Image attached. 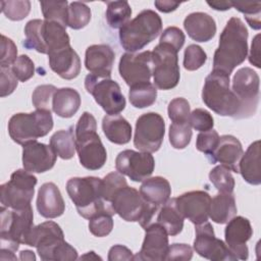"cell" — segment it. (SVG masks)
Returning a JSON list of instances; mask_svg holds the SVG:
<instances>
[{
  "mask_svg": "<svg viewBox=\"0 0 261 261\" xmlns=\"http://www.w3.org/2000/svg\"><path fill=\"white\" fill-rule=\"evenodd\" d=\"M92 259V258H94V259H101V257H99V256H97L96 254H95V252H93V251H91V252H88L86 255H84V256H82L80 259Z\"/></svg>",
  "mask_w": 261,
  "mask_h": 261,
  "instance_id": "cell-61",
  "label": "cell"
},
{
  "mask_svg": "<svg viewBox=\"0 0 261 261\" xmlns=\"http://www.w3.org/2000/svg\"><path fill=\"white\" fill-rule=\"evenodd\" d=\"M207 60L206 52L198 45H189L184 53V67L187 70L194 71L199 69Z\"/></svg>",
  "mask_w": 261,
  "mask_h": 261,
  "instance_id": "cell-47",
  "label": "cell"
},
{
  "mask_svg": "<svg viewBox=\"0 0 261 261\" xmlns=\"http://www.w3.org/2000/svg\"><path fill=\"white\" fill-rule=\"evenodd\" d=\"M248 55V30L239 17H231L219 37L213 56V70L230 75Z\"/></svg>",
  "mask_w": 261,
  "mask_h": 261,
  "instance_id": "cell-1",
  "label": "cell"
},
{
  "mask_svg": "<svg viewBox=\"0 0 261 261\" xmlns=\"http://www.w3.org/2000/svg\"><path fill=\"white\" fill-rule=\"evenodd\" d=\"M169 143L174 149H185L191 142L192 128L189 122L174 123L169 126Z\"/></svg>",
  "mask_w": 261,
  "mask_h": 261,
  "instance_id": "cell-42",
  "label": "cell"
},
{
  "mask_svg": "<svg viewBox=\"0 0 261 261\" xmlns=\"http://www.w3.org/2000/svg\"><path fill=\"white\" fill-rule=\"evenodd\" d=\"M140 194L146 202L156 207H161L170 198V184L162 176L148 177L140 187Z\"/></svg>",
  "mask_w": 261,
  "mask_h": 261,
  "instance_id": "cell-28",
  "label": "cell"
},
{
  "mask_svg": "<svg viewBox=\"0 0 261 261\" xmlns=\"http://www.w3.org/2000/svg\"><path fill=\"white\" fill-rule=\"evenodd\" d=\"M1 253H14L20 244H25L27 238L34 227L32 206L23 209H10L1 206Z\"/></svg>",
  "mask_w": 261,
  "mask_h": 261,
  "instance_id": "cell-8",
  "label": "cell"
},
{
  "mask_svg": "<svg viewBox=\"0 0 261 261\" xmlns=\"http://www.w3.org/2000/svg\"><path fill=\"white\" fill-rule=\"evenodd\" d=\"M118 70L120 76L129 87L150 82L153 73L152 51L124 53L120 57Z\"/></svg>",
  "mask_w": 261,
  "mask_h": 261,
  "instance_id": "cell-16",
  "label": "cell"
},
{
  "mask_svg": "<svg viewBox=\"0 0 261 261\" xmlns=\"http://www.w3.org/2000/svg\"><path fill=\"white\" fill-rule=\"evenodd\" d=\"M253 234V228L249 219L243 216H233L228 222L224 230L225 243L237 259L247 260L249 257V249L247 242Z\"/></svg>",
  "mask_w": 261,
  "mask_h": 261,
  "instance_id": "cell-20",
  "label": "cell"
},
{
  "mask_svg": "<svg viewBox=\"0 0 261 261\" xmlns=\"http://www.w3.org/2000/svg\"><path fill=\"white\" fill-rule=\"evenodd\" d=\"M161 31L162 20L159 14L145 9L119 29L120 45L125 51L135 53L155 40Z\"/></svg>",
  "mask_w": 261,
  "mask_h": 261,
  "instance_id": "cell-5",
  "label": "cell"
},
{
  "mask_svg": "<svg viewBox=\"0 0 261 261\" xmlns=\"http://www.w3.org/2000/svg\"><path fill=\"white\" fill-rule=\"evenodd\" d=\"M116 170L128 176L133 181H143L154 171L155 160L149 152H138L130 149L121 151L115 159Z\"/></svg>",
  "mask_w": 261,
  "mask_h": 261,
  "instance_id": "cell-17",
  "label": "cell"
},
{
  "mask_svg": "<svg viewBox=\"0 0 261 261\" xmlns=\"http://www.w3.org/2000/svg\"><path fill=\"white\" fill-rule=\"evenodd\" d=\"M234 7L240 12L244 13L248 24L254 30H260L261 21V3L260 2H232Z\"/></svg>",
  "mask_w": 261,
  "mask_h": 261,
  "instance_id": "cell-44",
  "label": "cell"
},
{
  "mask_svg": "<svg viewBox=\"0 0 261 261\" xmlns=\"http://www.w3.org/2000/svg\"><path fill=\"white\" fill-rule=\"evenodd\" d=\"M171 46L159 43L152 51L154 86L160 90H170L179 82L178 56Z\"/></svg>",
  "mask_w": 261,
  "mask_h": 261,
  "instance_id": "cell-12",
  "label": "cell"
},
{
  "mask_svg": "<svg viewBox=\"0 0 261 261\" xmlns=\"http://www.w3.org/2000/svg\"><path fill=\"white\" fill-rule=\"evenodd\" d=\"M243 154L244 151L241 142L231 135H224L219 138L217 147L208 158L212 163L219 162L230 171L238 173L239 163Z\"/></svg>",
  "mask_w": 261,
  "mask_h": 261,
  "instance_id": "cell-23",
  "label": "cell"
},
{
  "mask_svg": "<svg viewBox=\"0 0 261 261\" xmlns=\"http://www.w3.org/2000/svg\"><path fill=\"white\" fill-rule=\"evenodd\" d=\"M115 59L112 48L106 44L91 45L87 48L85 54V66L91 72L99 77H110Z\"/></svg>",
  "mask_w": 261,
  "mask_h": 261,
  "instance_id": "cell-22",
  "label": "cell"
},
{
  "mask_svg": "<svg viewBox=\"0 0 261 261\" xmlns=\"http://www.w3.org/2000/svg\"><path fill=\"white\" fill-rule=\"evenodd\" d=\"M81 106V96L72 88L57 89L52 100V110L63 118L72 117Z\"/></svg>",
  "mask_w": 261,
  "mask_h": 261,
  "instance_id": "cell-30",
  "label": "cell"
},
{
  "mask_svg": "<svg viewBox=\"0 0 261 261\" xmlns=\"http://www.w3.org/2000/svg\"><path fill=\"white\" fill-rule=\"evenodd\" d=\"M13 74L19 82H27L35 74V64L28 55H20L10 66Z\"/></svg>",
  "mask_w": 261,
  "mask_h": 261,
  "instance_id": "cell-49",
  "label": "cell"
},
{
  "mask_svg": "<svg viewBox=\"0 0 261 261\" xmlns=\"http://www.w3.org/2000/svg\"><path fill=\"white\" fill-rule=\"evenodd\" d=\"M154 5L159 11L168 13V12L175 10L180 5V2H175V1H170V0H163V1L157 0L154 2Z\"/></svg>",
  "mask_w": 261,
  "mask_h": 261,
  "instance_id": "cell-58",
  "label": "cell"
},
{
  "mask_svg": "<svg viewBox=\"0 0 261 261\" xmlns=\"http://www.w3.org/2000/svg\"><path fill=\"white\" fill-rule=\"evenodd\" d=\"M167 113L170 120L174 123L189 122V116L191 112L188 100L181 97L174 98L168 104Z\"/></svg>",
  "mask_w": 261,
  "mask_h": 261,
  "instance_id": "cell-48",
  "label": "cell"
},
{
  "mask_svg": "<svg viewBox=\"0 0 261 261\" xmlns=\"http://www.w3.org/2000/svg\"><path fill=\"white\" fill-rule=\"evenodd\" d=\"M0 5L4 15L14 21L22 20L31 11V2L29 0H2Z\"/></svg>",
  "mask_w": 261,
  "mask_h": 261,
  "instance_id": "cell-41",
  "label": "cell"
},
{
  "mask_svg": "<svg viewBox=\"0 0 261 261\" xmlns=\"http://www.w3.org/2000/svg\"><path fill=\"white\" fill-rule=\"evenodd\" d=\"M249 61L251 64L256 66L257 68H260V35L257 34L251 45V50L249 54Z\"/></svg>",
  "mask_w": 261,
  "mask_h": 261,
  "instance_id": "cell-57",
  "label": "cell"
},
{
  "mask_svg": "<svg viewBox=\"0 0 261 261\" xmlns=\"http://www.w3.org/2000/svg\"><path fill=\"white\" fill-rule=\"evenodd\" d=\"M133 252L122 246V245H115L110 248L108 252V260L115 261V260H133Z\"/></svg>",
  "mask_w": 261,
  "mask_h": 261,
  "instance_id": "cell-56",
  "label": "cell"
},
{
  "mask_svg": "<svg viewBox=\"0 0 261 261\" xmlns=\"http://www.w3.org/2000/svg\"><path fill=\"white\" fill-rule=\"evenodd\" d=\"M36 204L39 214L45 218L59 217L65 210L64 200L54 182H45L40 187Z\"/></svg>",
  "mask_w": 261,
  "mask_h": 261,
  "instance_id": "cell-24",
  "label": "cell"
},
{
  "mask_svg": "<svg viewBox=\"0 0 261 261\" xmlns=\"http://www.w3.org/2000/svg\"><path fill=\"white\" fill-rule=\"evenodd\" d=\"M66 191L81 216L90 219L96 214L108 211L113 215L102 195V179L96 176L71 177Z\"/></svg>",
  "mask_w": 261,
  "mask_h": 261,
  "instance_id": "cell-4",
  "label": "cell"
},
{
  "mask_svg": "<svg viewBox=\"0 0 261 261\" xmlns=\"http://www.w3.org/2000/svg\"><path fill=\"white\" fill-rule=\"evenodd\" d=\"M35 247L44 261H71L77 259L76 250L64 241L61 227L54 221H45L34 226L25 244Z\"/></svg>",
  "mask_w": 261,
  "mask_h": 261,
  "instance_id": "cell-2",
  "label": "cell"
},
{
  "mask_svg": "<svg viewBox=\"0 0 261 261\" xmlns=\"http://www.w3.org/2000/svg\"><path fill=\"white\" fill-rule=\"evenodd\" d=\"M237 214L236 200L232 194L220 193L210 201L209 217L218 224L227 223Z\"/></svg>",
  "mask_w": 261,
  "mask_h": 261,
  "instance_id": "cell-32",
  "label": "cell"
},
{
  "mask_svg": "<svg viewBox=\"0 0 261 261\" xmlns=\"http://www.w3.org/2000/svg\"><path fill=\"white\" fill-rule=\"evenodd\" d=\"M154 222L159 223L169 236L178 234L184 227V217L177 210L175 198L168 199L158 210Z\"/></svg>",
  "mask_w": 261,
  "mask_h": 261,
  "instance_id": "cell-33",
  "label": "cell"
},
{
  "mask_svg": "<svg viewBox=\"0 0 261 261\" xmlns=\"http://www.w3.org/2000/svg\"><path fill=\"white\" fill-rule=\"evenodd\" d=\"M42 39L47 54L70 46V39L66 33V28L58 22L44 19L42 24Z\"/></svg>",
  "mask_w": 261,
  "mask_h": 261,
  "instance_id": "cell-31",
  "label": "cell"
},
{
  "mask_svg": "<svg viewBox=\"0 0 261 261\" xmlns=\"http://www.w3.org/2000/svg\"><path fill=\"white\" fill-rule=\"evenodd\" d=\"M42 24L43 20L41 19H32L27 22L24 27L25 40L23 41V46L27 49H34L39 53L47 54L42 39Z\"/></svg>",
  "mask_w": 261,
  "mask_h": 261,
  "instance_id": "cell-38",
  "label": "cell"
},
{
  "mask_svg": "<svg viewBox=\"0 0 261 261\" xmlns=\"http://www.w3.org/2000/svg\"><path fill=\"white\" fill-rule=\"evenodd\" d=\"M210 201V195L204 191H191L175 198L179 213L195 225L208 221Z\"/></svg>",
  "mask_w": 261,
  "mask_h": 261,
  "instance_id": "cell-18",
  "label": "cell"
},
{
  "mask_svg": "<svg viewBox=\"0 0 261 261\" xmlns=\"http://www.w3.org/2000/svg\"><path fill=\"white\" fill-rule=\"evenodd\" d=\"M189 123L191 127L199 132H206L213 128L214 119L210 112L202 108H196L190 113Z\"/></svg>",
  "mask_w": 261,
  "mask_h": 261,
  "instance_id": "cell-50",
  "label": "cell"
},
{
  "mask_svg": "<svg viewBox=\"0 0 261 261\" xmlns=\"http://www.w3.org/2000/svg\"><path fill=\"white\" fill-rule=\"evenodd\" d=\"M53 128L51 111L36 109L31 113H16L8 121V134L13 142L27 145L45 137Z\"/></svg>",
  "mask_w": 261,
  "mask_h": 261,
  "instance_id": "cell-9",
  "label": "cell"
},
{
  "mask_svg": "<svg viewBox=\"0 0 261 261\" xmlns=\"http://www.w3.org/2000/svg\"><path fill=\"white\" fill-rule=\"evenodd\" d=\"M164 135L163 117L156 112L144 113L136 121L134 145L142 152L154 153L160 149Z\"/></svg>",
  "mask_w": 261,
  "mask_h": 261,
  "instance_id": "cell-14",
  "label": "cell"
},
{
  "mask_svg": "<svg viewBox=\"0 0 261 261\" xmlns=\"http://www.w3.org/2000/svg\"><path fill=\"white\" fill-rule=\"evenodd\" d=\"M73 130V126H69L67 129H60L54 133L50 138L51 148L61 159L68 160L74 156L76 149Z\"/></svg>",
  "mask_w": 261,
  "mask_h": 261,
  "instance_id": "cell-34",
  "label": "cell"
},
{
  "mask_svg": "<svg viewBox=\"0 0 261 261\" xmlns=\"http://www.w3.org/2000/svg\"><path fill=\"white\" fill-rule=\"evenodd\" d=\"M17 81L10 67H0V96L3 98L12 94L17 87Z\"/></svg>",
  "mask_w": 261,
  "mask_h": 261,
  "instance_id": "cell-54",
  "label": "cell"
},
{
  "mask_svg": "<svg viewBox=\"0 0 261 261\" xmlns=\"http://www.w3.org/2000/svg\"><path fill=\"white\" fill-rule=\"evenodd\" d=\"M184 28L189 37L196 42H208L216 33L214 18L205 12L190 13L184 20Z\"/></svg>",
  "mask_w": 261,
  "mask_h": 261,
  "instance_id": "cell-26",
  "label": "cell"
},
{
  "mask_svg": "<svg viewBox=\"0 0 261 261\" xmlns=\"http://www.w3.org/2000/svg\"><path fill=\"white\" fill-rule=\"evenodd\" d=\"M193 257V249L187 244H172L168 246L164 260L188 261Z\"/></svg>",
  "mask_w": 261,
  "mask_h": 261,
  "instance_id": "cell-55",
  "label": "cell"
},
{
  "mask_svg": "<svg viewBox=\"0 0 261 261\" xmlns=\"http://www.w3.org/2000/svg\"><path fill=\"white\" fill-rule=\"evenodd\" d=\"M109 206L114 214H118L125 221L139 222L143 228L155 221L160 208L146 202L140 192L127 185L114 193Z\"/></svg>",
  "mask_w": 261,
  "mask_h": 261,
  "instance_id": "cell-6",
  "label": "cell"
},
{
  "mask_svg": "<svg viewBox=\"0 0 261 261\" xmlns=\"http://www.w3.org/2000/svg\"><path fill=\"white\" fill-rule=\"evenodd\" d=\"M37 181V177L25 169H17L12 172L10 179L0 187L2 206L14 210L31 206Z\"/></svg>",
  "mask_w": 261,
  "mask_h": 261,
  "instance_id": "cell-10",
  "label": "cell"
},
{
  "mask_svg": "<svg viewBox=\"0 0 261 261\" xmlns=\"http://www.w3.org/2000/svg\"><path fill=\"white\" fill-rule=\"evenodd\" d=\"M185 41L186 37L180 29L176 27H168L163 31L159 43L167 44L178 52L182 48Z\"/></svg>",
  "mask_w": 261,
  "mask_h": 261,
  "instance_id": "cell-52",
  "label": "cell"
},
{
  "mask_svg": "<svg viewBox=\"0 0 261 261\" xmlns=\"http://www.w3.org/2000/svg\"><path fill=\"white\" fill-rule=\"evenodd\" d=\"M19 259H21V260H36V256H35L34 252H32L30 250H24V251L20 252Z\"/></svg>",
  "mask_w": 261,
  "mask_h": 261,
  "instance_id": "cell-60",
  "label": "cell"
},
{
  "mask_svg": "<svg viewBox=\"0 0 261 261\" xmlns=\"http://www.w3.org/2000/svg\"><path fill=\"white\" fill-rule=\"evenodd\" d=\"M128 98L134 107L146 108L155 103L157 98V89L150 82L138 84L129 87Z\"/></svg>",
  "mask_w": 261,
  "mask_h": 261,
  "instance_id": "cell-35",
  "label": "cell"
},
{
  "mask_svg": "<svg viewBox=\"0 0 261 261\" xmlns=\"http://www.w3.org/2000/svg\"><path fill=\"white\" fill-rule=\"evenodd\" d=\"M209 179L220 193L232 194L234 189V178L228 168L223 165L215 166L209 172Z\"/></svg>",
  "mask_w": 261,
  "mask_h": 261,
  "instance_id": "cell-40",
  "label": "cell"
},
{
  "mask_svg": "<svg viewBox=\"0 0 261 261\" xmlns=\"http://www.w3.org/2000/svg\"><path fill=\"white\" fill-rule=\"evenodd\" d=\"M132 8L127 1L107 2L106 19L112 29H120L129 21Z\"/></svg>",
  "mask_w": 261,
  "mask_h": 261,
  "instance_id": "cell-36",
  "label": "cell"
},
{
  "mask_svg": "<svg viewBox=\"0 0 261 261\" xmlns=\"http://www.w3.org/2000/svg\"><path fill=\"white\" fill-rule=\"evenodd\" d=\"M41 9L45 20L54 21L67 27L68 2L65 1H41Z\"/></svg>",
  "mask_w": 261,
  "mask_h": 261,
  "instance_id": "cell-37",
  "label": "cell"
},
{
  "mask_svg": "<svg viewBox=\"0 0 261 261\" xmlns=\"http://www.w3.org/2000/svg\"><path fill=\"white\" fill-rule=\"evenodd\" d=\"M50 68L64 80H72L80 74L81 59L77 53L68 46L48 54Z\"/></svg>",
  "mask_w": 261,
  "mask_h": 261,
  "instance_id": "cell-25",
  "label": "cell"
},
{
  "mask_svg": "<svg viewBox=\"0 0 261 261\" xmlns=\"http://www.w3.org/2000/svg\"><path fill=\"white\" fill-rule=\"evenodd\" d=\"M207 4L212 7L214 10L225 11L232 7L231 1H207Z\"/></svg>",
  "mask_w": 261,
  "mask_h": 261,
  "instance_id": "cell-59",
  "label": "cell"
},
{
  "mask_svg": "<svg viewBox=\"0 0 261 261\" xmlns=\"http://www.w3.org/2000/svg\"><path fill=\"white\" fill-rule=\"evenodd\" d=\"M91 9L86 3L74 1L68 5L67 27L73 30L85 28L91 20Z\"/></svg>",
  "mask_w": 261,
  "mask_h": 261,
  "instance_id": "cell-39",
  "label": "cell"
},
{
  "mask_svg": "<svg viewBox=\"0 0 261 261\" xmlns=\"http://www.w3.org/2000/svg\"><path fill=\"white\" fill-rule=\"evenodd\" d=\"M102 129L108 141L117 145L127 144L132 139V125L121 115H105Z\"/></svg>",
  "mask_w": 261,
  "mask_h": 261,
  "instance_id": "cell-29",
  "label": "cell"
},
{
  "mask_svg": "<svg viewBox=\"0 0 261 261\" xmlns=\"http://www.w3.org/2000/svg\"><path fill=\"white\" fill-rule=\"evenodd\" d=\"M239 172L248 184L253 186H259L261 184L259 140L253 142L243 154L239 163Z\"/></svg>",
  "mask_w": 261,
  "mask_h": 261,
  "instance_id": "cell-27",
  "label": "cell"
},
{
  "mask_svg": "<svg viewBox=\"0 0 261 261\" xmlns=\"http://www.w3.org/2000/svg\"><path fill=\"white\" fill-rule=\"evenodd\" d=\"M85 88L107 115H115L125 108V98L119 85L110 77H99L89 73Z\"/></svg>",
  "mask_w": 261,
  "mask_h": 261,
  "instance_id": "cell-11",
  "label": "cell"
},
{
  "mask_svg": "<svg viewBox=\"0 0 261 261\" xmlns=\"http://www.w3.org/2000/svg\"><path fill=\"white\" fill-rule=\"evenodd\" d=\"M229 75L212 70L205 79L202 100L206 106L221 116L239 118L241 105L229 88Z\"/></svg>",
  "mask_w": 261,
  "mask_h": 261,
  "instance_id": "cell-7",
  "label": "cell"
},
{
  "mask_svg": "<svg viewBox=\"0 0 261 261\" xmlns=\"http://www.w3.org/2000/svg\"><path fill=\"white\" fill-rule=\"evenodd\" d=\"M56 157L51 146L37 141L29 143L22 148L23 169L31 173H43L50 170L56 162Z\"/></svg>",
  "mask_w": 261,
  "mask_h": 261,
  "instance_id": "cell-21",
  "label": "cell"
},
{
  "mask_svg": "<svg viewBox=\"0 0 261 261\" xmlns=\"http://www.w3.org/2000/svg\"><path fill=\"white\" fill-rule=\"evenodd\" d=\"M145 229V239L140 252L133 260L162 261L168 249V233L157 222L149 224Z\"/></svg>",
  "mask_w": 261,
  "mask_h": 261,
  "instance_id": "cell-19",
  "label": "cell"
},
{
  "mask_svg": "<svg viewBox=\"0 0 261 261\" xmlns=\"http://www.w3.org/2000/svg\"><path fill=\"white\" fill-rule=\"evenodd\" d=\"M113 228L112 214L108 211H103L89 219V229L92 234L98 238L108 236Z\"/></svg>",
  "mask_w": 261,
  "mask_h": 261,
  "instance_id": "cell-43",
  "label": "cell"
},
{
  "mask_svg": "<svg viewBox=\"0 0 261 261\" xmlns=\"http://www.w3.org/2000/svg\"><path fill=\"white\" fill-rule=\"evenodd\" d=\"M194 250L199 256L212 261L238 260L223 241L215 237L213 227L209 221L197 224Z\"/></svg>",
  "mask_w": 261,
  "mask_h": 261,
  "instance_id": "cell-15",
  "label": "cell"
},
{
  "mask_svg": "<svg viewBox=\"0 0 261 261\" xmlns=\"http://www.w3.org/2000/svg\"><path fill=\"white\" fill-rule=\"evenodd\" d=\"M219 138L218 133L213 128L206 132H200V134L197 136L196 148L198 151L203 152L208 157L217 147Z\"/></svg>",
  "mask_w": 261,
  "mask_h": 261,
  "instance_id": "cell-51",
  "label": "cell"
},
{
  "mask_svg": "<svg viewBox=\"0 0 261 261\" xmlns=\"http://www.w3.org/2000/svg\"><path fill=\"white\" fill-rule=\"evenodd\" d=\"M231 91L241 105L239 118H248L254 115L259 104L260 94L258 73L250 67L240 68L233 75Z\"/></svg>",
  "mask_w": 261,
  "mask_h": 261,
  "instance_id": "cell-13",
  "label": "cell"
},
{
  "mask_svg": "<svg viewBox=\"0 0 261 261\" xmlns=\"http://www.w3.org/2000/svg\"><path fill=\"white\" fill-rule=\"evenodd\" d=\"M126 185L127 184H126L125 178L118 171H112V172L108 173L102 179V195H103L104 201L106 202V204L108 205L109 208H110L109 203H110L111 198L114 195V193ZM110 210H111V208H110Z\"/></svg>",
  "mask_w": 261,
  "mask_h": 261,
  "instance_id": "cell-45",
  "label": "cell"
},
{
  "mask_svg": "<svg viewBox=\"0 0 261 261\" xmlns=\"http://www.w3.org/2000/svg\"><path fill=\"white\" fill-rule=\"evenodd\" d=\"M17 48L13 41L6 36H1L0 67H10L17 58Z\"/></svg>",
  "mask_w": 261,
  "mask_h": 261,
  "instance_id": "cell-53",
  "label": "cell"
},
{
  "mask_svg": "<svg viewBox=\"0 0 261 261\" xmlns=\"http://www.w3.org/2000/svg\"><path fill=\"white\" fill-rule=\"evenodd\" d=\"M75 149L82 166L89 170H98L106 162L107 152L97 134V121L90 112H84L75 128Z\"/></svg>",
  "mask_w": 261,
  "mask_h": 261,
  "instance_id": "cell-3",
  "label": "cell"
},
{
  "mask_svg": "<svg viewBox=\"0 0 261 261\" xmlns=\"http://www.w3.org/2000/svg\"><path fill=\"white\" fill-rule=\"evenodd\" d=\"M56 90V87L53 85L38 86L32 95V101L36 109L51 111L52 100Z\"/></svg>",
  "mask_w": 261,
  "mask_h": 261,
  "instance_id": "cell-46",
  "label": "cell"
}]
</instances>
